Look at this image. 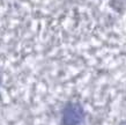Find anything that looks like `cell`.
Masks as SVG:
<instances>
[{"label": "cell", "mask_w": 126, "mask_h": 125, "mask_svg": "<svg viewBox=\"0 0 126 125\" xmlns=\"http://www.w3.org/2000/svg\"><path fill=\"white\" fill-rule=\"evenodd\" d=\"M66 125H78L82 119V110L78 106H69L64 115Z\"/></svg>", "instance_id": "cell-1"}]
</instances>
